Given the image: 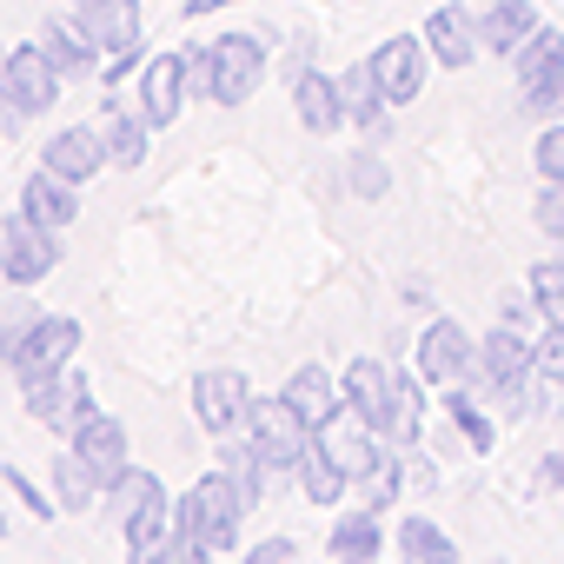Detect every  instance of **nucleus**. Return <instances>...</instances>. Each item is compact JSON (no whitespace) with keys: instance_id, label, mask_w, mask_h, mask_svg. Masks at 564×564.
Instances as JSON below:
<instances>
[{"instance_id":"obj_1","label":"nucleus","mask_w":564,"mask_h":564,"mask_svg":"<svg viewBox=\"0 0 564 564\" xmlns=\"http://www.w3.org/2000/svg\"><path fill=\"white\" fill-rule=\"evenodd\" d=\"M265 80V47L252 34H219L213 47L193 54V87L213 100V107H246Z\"/></svg>"},{"instance_id":"obj_2","label":"nucleus","mask_w":564,"mask_h":564,"mask_svg":"<svg viewBox=\"0 0 564 564\" xmlns=\"http://www.w3.org/2000/svg\"><path fill=\"white\" fill-rule=\"evenodd\" d=\"M313 425L300 419V405L286 399V392H279V399H252V412H246V445L272 465V478L279 471H300V458L313 452Z\"/></svg>"},{"instance_id":"obj_3","label":"nucleus","mask_w":564,"mask_h":564,"mask_svg":"<svg viewBox=\"0 0 564 564\" xmlns=\"http://www.w3.org/2000/svg\"><path fill=\"white\" fill-rule=\"evenodd\" d=\"M246 511H252V505L239 498V485H232L226 471H206V478L180 498V531H193V538L219 557V551L239 544V518H246Z\"/></svg>"},{"instance_id":"obj_4","label":"nucleus","mask_w":564,"mask_h":564,"mask_svg":"<svg viewBox=\"0 0 564 564\" xmlns=\"http://www.w3.org/2000/svg\"><path fill=\"white\" fill-rule=\"evenodd\" d=\"M511 61H518L511 74H518L524 113H531V120H564V34H557V28H538Z\"/></svg>"},{"instance_id":"obj_5","label":"nucleus","mask_w":564,"mask_h":564,"mask_svg":"<svg viewBox=\"0 0 564 564\" xmlns=\"http://www.w3.org/2000/svg\"><path fill=\"white\" fill-rule=\"evenodd\" d=\"M61 67L41 54V41H28V47H8V67H0V100H8V127H28V120H41L54 100H61Z\"/></svg>"},{"instance_id":"obj_6","label":"nucleus","mask_w":564,"mask_h":564,"mask_svg":"<svg viewBox=\"0 0 564 564\" xmlns=\"http://www.w3.org/2000/svg\"><path fill=\"white\" fill-rule=\"evenodd\" d=\"M54 265H61V232L54 226H41L34 213H14L8 226H0V272H8L14 293L41 286Z\"/></svg>"},{"instance_id":"obj_7","label":"nucleus","mask_w":564,"mask_h":564,"mask_svg":"<svg viewBox=\"0 0 564 564\" xmlns=\"http://www.w3.org/2000/svg\"><path fill=\"white\" fill-rule=\"evenodd\" d=\"M74 352H80V326H74V319H61V313H41V326H34L28 339H14V346H8V372H14V379H21V392H28V386H41V379L67 372V366H74Z\"/></svg>"},{"instance_id":"obj_8","label":"nucleus","mask_w":564,"mask_h":564,"mask_svg":"<svg viewBox=\"0 0 564 564\" xmlns=\"http://www.w3.org/2000/svg\"><path fill=\"white\" fill-rule=\"evenodd\" d=\"M478 372V346L458 319H432L419 333V379L425 386H465Z\"/></svg>"},{"instance_id":"obj_9","label":"nucleus","mask_w":564,"mask_h":564,"mask_svg":"<svg viewBox=\"0 0 564 564\" xmlns=\"http://www.w3.org/2000/svg\"><path fill=\"white\" fill-rule=\"evenodd\" d=\"M346 405L359 425H372L386 445H392V419H399V372L379 366V359H352L346 366Z\"/></svg>"},{"instance_id":"obj_10","label":"nucleus","mask_w":564,"mask_h":564,"mask_svg":"<svg viewBox=\"0 0 564 564\" xmlns=\"http://www.w3.org/2000/svg\"><path fill=\"white\" fill-rule=\"evenodd\" d=\"M425 67H438L432 47H425V34H392V41H379V54H372V74H379V87H386L392 107H399V100H419Z\"/></svg>"},{"instance_id":"obj_11","label":"nucleus","mask_w":564,"mask_h":564,"mask_svg":"<svg viewBox=\"0 0 564 564\" xmlns=\"http://www.w3.org/2000/svg\"><path fill=\"white\" fill-rule=\"evenodd\" d=\"M186 87H193V54H153L140 67V113L153 127H173L186 107Z\"/></svg>"},{"instance_id":"obj_12","label":"nucleus","mask_w":564,"mask_h":564,"mask_svg":"<svg viewBox=\"0 0 564 564\" xmlns=\"http://www.w3.org/2000/svg\"><path fill=\"white\" fill-rule=\"evenodd\" d=\"M193 412H199V425H206L213 438H226V432H246L252 392H246L239 372H199V379H193Z\"/></svg>"},{"instance_id":"obj_13","label":"nucleus","mask_w":564,"mask_h":564,"mask_svg":"<svg viewBox=\"0 0 564 564\" xmlns=\"http://www.w3.org/2000/svg\"><path fill=\"white\" fill-rule=\"evenodd\" d=\"M28 412H34L41 425H54V432H74V425L94 412V392H87V379L67 366V372H54V379L28 386Z\"/></svg>"},{"instance_id":"obj_14","label":"nucleus","mask_w":564,"mask_h":564,"mask_svg":"<svg viewBox=\"0 0 564 564\" xmlns=\"http://www.w3.org/2000/svg\"><path fill=\"white\" fill-rule=\"evenodd\" d=\"M286 399L300 405V419L313 425V432H326V425H339L352 405H346V379H333L326 366H300L293 379H286Z\"/></svg>"},{"instance_id":"obj_15","label":"nucleus","mask_w":564,"mask_h":564,"mask_svg":"<svg viewBox=\"0 0 564 564\" xmlns=\"http://www.w3.org/2000/svg\"><path fill=\"white\" fill-rule=\"evenodd\" d=\"M74 21H80V34L100 54L140 47V8H133V0H74Z\"/></svg>"},{"instance_id":"obj_16","label":"nucleus","mask_w":564,"mask_h":564,"mask_svg":"<svg viewBox=\"0 0 564 564\" xmlns=\"http://www.w3.org/2000/svg\"><path fill=\"white\" fill-rule=\"evenodd\" d=\"M425 47H432V61L452 67V74L471 67L478 47H485V41H478V14H465V8H432V14H425Z\"/></svg>"},{"instance_id":"obj_17","label":"nucleus","mask_w":564,"mask_h":564,"mask_svg":"<svg viewBox=\"0 0 564 564\" xmlns=\"http://www.w3.org/2000/svg\"><path fill=\"white\" fill-rule=\"evenodd\" d=\"M67 438H74V452H80V458H87V465H94L107 485L127 471V425H120L113 412H100V405H94V412H87V419L67 432Z\"/></svg>"},{"instance_id":"obj_18","label":"nucleus","mask_w":564,"mask_h":564,"mask_svg":"<svg viewBox=\"0 0 564 564\" xmlns=\"http://www.w3.org/2000/svg\"><path fill=\"white\" fill-rule=\"evenodd\" d=\"M41 166H47V173H61V180H74V186H87V180L107 166V140H100L94 127H61V133L47 140Z\"/></svg>"},{"instance_id":"obj_19","label":"nucleus","mask_w":564,"mask_h":564,"mask_svg":"<svg viewBox=\"0 0 564 564\" xmlns=\"http://www.w3.org/2000/svg\"><path fill=\"white\" fill-rule=\"evenodd\" d=\"M21 213H34L41 226H54V232H61V226H74V219H80V186L41 166V173H28V186H21Z\"/></svg>"},{"instance_id":"obj_20","label":"nucleus","mask_w":564,"mask_h":564,"mask_svg":"<svg viewBox=\"0 0 564 564\" xmlns=\"http://www.w3.org/2000/svg\"><path fill=\"white\" fill-rule=\"evenodd\" d=\"M538 28H544V21H538L531 0H491V8L478 14V41H485V54H518Z\"/></svg>"},{"instance_id":"obj_21","label":"nucleus","mask_w":564,"mask_h":564,"mask_svg":"<svg viewBox=\"0 0 564 564\" xmlns=\"http://www.w3.org/2000/svg\"><path fill=\"white\" fill-rule=\"evenodd\" d=\"M339 94H346V120L359 127V133H372V140H386V87H379V74H372V61H359V67H346L339 74Z\"/></svg>"},{"instance_id":"obj_22","label":"nucleus","mask_w":564,"mask_h":564,"mask_svg":"<svg viewBox=\"0 0 564 564\" xmlns=\"http://www.w3.org/2000/svg\"><path fill=\"white\" fill-rule=\"evenodd\" d=\"M293 113H300L306 133L352 127V120H346V94H339V80H326V74H300V80H293Z\"/></svg>"},{"instance_id":"obj_23","label":"nucleus","mask_w":564,"mask_h":564,"mask_svg":"<svg viewBox=\"0 0 564 564\" xmlns=\"http://www.w3.org/2000/svg\"><path fill=\"white\" fill-rule=\"evenodd\" d=\"M34 41H41V54H47L67 80H74V74H100V67H94V54H100V47L80 34V21H61V14H54V21H41V34H34Z\"/></svg>"},{"instance_id":"obj_24","label":"nucleus","mask_w":564,"mask_h":564,"mask_svg":"<svg viewBox=\"0 0 564 564\" xmlns=\"http://www.w3.org/2000/svg\"><path fill=\"white\" fill-rule=\"evenodd\" d=\"M100 491H107V478H100V471H94V465L67 445V452L54 458V498H61V511H87Z\"/></svg>"},{"instance_id":"obj_25","label":"nucleus","mask_w":564,"mask_h":564,"mask_svg":"<svg viewBox=\"0 0 564 564\" xmlns=\"http://www.w3.org/2000/svg\"><path fill=\"white\" fill-rule=\"evenodd\" d=\"M147 133H153V120H147V113L107 107V127H100V140H107V160H113V166H140V160H147Z\"/></svg>"},{"instance_id":"obj_26","label":"nucleus","mask_w":564,"mask_h":564,"mask_svg":"<svg viewBox=\"0 0 564 564\" xmlns=\"http://www.w3.org/2000/svg\"><path fill=\"white\" fill-rule=\"evenodd\" d=\"M379 511H346L339 524H333V557L339 564H379Z\"/></svg>"},{"instance_id":"obj_27","label":"nucleus","mask_w":564,"mask_h":564,"mask_svg":"<svg viewBox=\"0 0 564 564\" xmlns=\"http://www.w3.org/2000/svg\"><path fill=\"white\" fill-rule=\"evenodd\" d=\"M300 485H306V498H313V505H339V498H346V485H352V471H346L319 438H313V452L300 458Z\"/></svg>"},{"instance_id":"obj_28","label":"nucleus","mask_w":564,"mask_h":564,"mask_svg":"<svg viewBox=\"0 0 564 564\" xmlns=\"http://www.w3.org/2000/svg\"><path fill=\"white\" fill-rule=\"evenodd\" d=\"M399 551H405V564H458V544L432 518H405L399 524Z\"/></svg>"},{"instance_id":"obj_29","label":"nucleus","mask_w":564,"mask_h":564,"mask_svg":"<svg viewBox=\"0 0 564 564\" xmlns=\"http://www.w3.org/2000/svg\"><path fill=\"white\" fill-rule=\"evenodd\" d=\"M531 306L544 326H564V259H538L531 265Z\"/></svg>"},{"instance_id":"obj_30","label":"nucleus","mask_w":564,"mask_h":564,"mask_svg":"<svg viewBox=\"0 0 564 564\" xmlns=\"http://www.w3.org/2000/svg\"><path fill=\"white\" fill-rule=\"evenodd\" d=\"M445 412H452V425L465 432V445H471V452H491V438H498V432H491V419L478 412V399H471L465 386H445Z\"/></svg>"},{"instance_id":"obj_31","label":"nucleus","mask_w":564,"mask_h":564,"mask_svg":"<svg viewBox=\"0 0 564 564\" xmlns=\"http://www.w3.org/2000/svg\"><path fill=\"white\" fill-rule=\"evenodd\" d=\"M359 491H366V511H386V505L405 491V458H399V445H386V458L359 478Z\"/></svg>"},{"instance_id":"obj_32","label":"nucleus","mask_w":564,"mask_h":564,"mask_svg":"<svg viewBox=\"0 0 564 564\" xmlns=\"http://www.w3.org/2000/svg\"><path fill=\"white\" fill-rule=\"evenodd\" d=\"M107 491H113V518L127 524L140 505H153V498H160V478H153V471H140V465H127V471H120Z\"/></svg>"},{"instance_id":"obj_33","label":"nucleus","mask_w":564,"mask_h":564,"mask_svg":"<svg viewBox=\"0 0 564 564\" xmlns=\"http://www.w3.org/2000/svg\"><path fill=\"white\" fill-rule=\"evenodd\" d=\"M538 180L544 186H564V120H551L538 133Z\"/></svg>"},{"instance_id":"obj_34","label":"nucleus","mask_w":564,"mask_h":564,"mask_svg":"<svg viewBox=\"0 0 564 564\" xmlns=\"http://www.w3.org/2000/svg\"><path fill=\"white\" fill-rule=\"evenodd\" d=\"M386 186H392L386 160H379V153H359V160H352V193H359V199H386Z\"/></svg>"},{"instance_id":"obj_35","label":"nucleus","mask_w":564,"mask_h":564,"mask_svg":"<svg viewBox=\"0 0 564 564\" xmlns=\"http://www.w3.org/2000/svg\"><path fill=\"white\" fill-rule=\"evenodd\" d=\"M538 379H557L564 386V326H544L538 333Z\"/></svg>"},{"instance_id":"obj_36","label":"nucleus","mask_w":564,"mask_h":564,"mask_svg":"<svg viewBox=\"0 0 564 564\" xmlns=\"http://www.w3.org/2000/svg\"><path fill=\"white\" fill-rule=\"evenodd\" d=\"M538 232H551L564 246V186H544L538 193Z\"/></svg>"},{"instance_id":"obj_37","label":"nucleus","mask_w":564,"mask_h":564,"mask_svg":"<svg viewBox=\"0 0 564 564\" xmlns=\"http://www.w3.org/2000/svg\"><path fill=\"white\" fill-rule=\"evenodd\" d=\"M8 491H14L34 518H54V511H61V498H47V491H34V485H28V471H8Z\"/></svg>"},{"instance_id":"obj_38","label":"nucleus","mask_w":564,"mask_h":564,"mask_svg":"<svg viewBox=\"0 0 564 564\" xmlns=\"http://www.w3.org/2000/svg\"><path fill=\"white\" fill-rule=\"evenodd\" d=\"M34 326H41V313H34V300H8V346H14V339H28Z\"/></svg>"},{"instance_id":"obj_39","label":"nucleus","mask_w":564,"mask_h":564,"mask_svg":"<svg viewBox=\"0 0 564 564\" xmlns=\"http://www.w3.org/2000/svg\"><path fill=\"white\" fill-rule=\"evenodd\" d=\"M127 74H140V47H120V54H107V67H100V80L113 87V80H127Z\"/></svg>"},{"instance_id":"obj_40","label":"nucleus","mask_w":564,"mask_h":564,"mask_svg":"<svg viewBox=\"0 0 564 564\" xmlns=\"http://www.w3.org/2000/svg\"><path fill=\"white\" fill-rule=\"evenodd\" d=\"M246 564H293V538H265Z\"/></svg>"},{"instance_id":"obj_41","label":"nucleus","mask_w":564,"mask_h":564,"mask_svg":"<svg viewBox=\"0 0 564 564\" xmlns=\"http://www.w3.org/2000/svg\"><path fill=\"white\" fill-rule=\"evenodd\" d=\"M538 485H544V491H557V485H564V452L538 458Z\"/></svg>"},{"instance_id":"obj_42","label":"nucleus","mask_w":564,"mask_h":564,"mask_svg":"<svg viewBox=\"0 0 564 564\" xmlns=\"http://www.w3.org/2000/svg\"><path fill=\"white\" fill-rule=\"evenodd\" d=\"M219 8H232V0H186V21H199V14H219Z\"/></svg>"}]
</instances>
